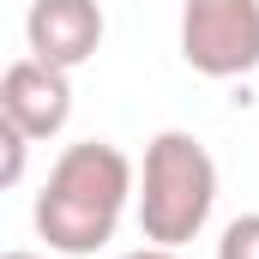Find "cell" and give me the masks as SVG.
<instances>
[{"label": "cell", "instance_id": "7a4b0ae2", "mask_svg": "<svg viewBox=\"0 0 259 259\" xmlns=\"http://www.w3.org/2000/svg\"><path fill=\"white\" fill-rule=\"evenodd\" d=\"M217 205V163L193 133L169 127L145 145L139 169V235L157 247H187L211 223Z\"/></svg>", "mask_w": 259, "mask_h": 259}, {"label": "cell", "instance_id": "52a82bcc", "mask_svg": "<svg viewBox=\"0 0 259 259\" xmlns=\"http://www.w3.org/2000/svg\"><path fill=\"white\" fill-rule=\"evenodd\" d=\"M24 151H30V133H18L12 121H0V187H18V175H24Z\"/></svg>", "mask_w": 259, "mask_h": 259}, {"label": "cell", "instance_id": "9c48e42d", "mask_svg": "<svg viewBox=\"0 0 259 259\" xmlns=\"http://www.w3.org/2000/svg\"><path fill=\"white\" fill-rule=\"evenodd\" d=\"M6 259H42V253H6Z\"/></svg>", "mask_w": 259, "mask_h": 259}, {"label": "cell", "instance_id": "ba28073f", "mask_svg": "<svg viewBox=\"0 0 259 259\" xmlns=\"http://www.w3.org/2000/svg\"><path fill=\"white\" fill-rule=\"evenodd\" d=\"M121 259H181V247H157V241H145V247H133Z\"/></svg>", "mask_w": 259, "mask_h": 259}, {"label": "cell", "instance_id": "277c9868", "mask_svg": "<svg viewBox=\"0 0 259 259\" xmlns=\"http://www.w3.org/2000/svg\"><path fill=\"white\" fill-rule=\"evenodd\" d=\"M0 121H12L30 139H55L72 121V78L36 55L12 61L0 72Z\"/></svg>", "mask_w": 259, "mask_h": 259}, {"label": "cell", "instance_id": "8992f818", "mask_svg": "<svg viewBox=\"0 0 259 259\" xmlns=\"http://www.w3.org/2000/svg\"><path fill=\"white\" fill-rule=\"evenodd\" d=\"M217 259H259V211L235 217V223L223 229V241H217Z\"/></svg>", "mask_w": 259, "mask_h": 259}, {"label": "cell", "instance_id": "3957f363", "mask_svg": "<svg viewBox=\"0 0 259 259\" xmlns=\"http://www.w3.org/2000/svg\"><path fill=\"white\" fill-rule=\"evenodd\" d=\"M181 61L199 78H241L259 66V0H187Z\"/></svg>", "mask_w": 259, "mask_h": 259}, {"label": "cell", "instance_id": "5b68a950", "mask_svg": "<svg viewBox=\"0 0 259 259\" xmlns=\"http://www.w3.org/2000/svg\"><path fill=\"white\" fill-rule=\"evenodd\" d=\"M24 42H30L36 61L72 72V66H84L103 49V6L97 0H30Z\"/></svg>", "mask_w": 259, "mask_h": 259}, {"label": "cell", "instance_id": "6da1fadb", "mask_svg": "<svg viewBox=\"0 0 259 259\" xmlns=\"http://www.w3.org/2000/svg\"><path fill=\"white\" fill-rule=\"evenodd\" d=\"M133 193H139V175H133L127 151L109 139H84L55 157L30 217H36V235L49 241V253L84 259L115 241Z\"/></svg>", "mask_w": 259, "mask_h": 259}]
</instances>
